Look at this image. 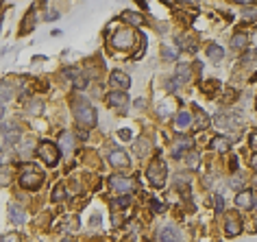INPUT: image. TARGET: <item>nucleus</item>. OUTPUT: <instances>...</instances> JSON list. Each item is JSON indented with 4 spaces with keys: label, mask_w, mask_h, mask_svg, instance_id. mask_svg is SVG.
Listing matches in <instances>:
<instances>
[{
    "label": "nucleus",
    "mask_w": 257,
    "mask_h": 242,
    "mask_svg": "<svg viewBox=\"0 0 257 242\" xmlns=\"http://www.w3.org/2000/svg\"><path fill=\"white\" fill-rule=\"evenodd\" d=\"M146 177H148L150 185H155V188H164L166 177H168V166H166V161L161 157L150 159L148 168H146Z\"/></svg>",
    "instance_id": "nucleus-2"
},
{
    "label": "nucleus",
    "mask_w": 257,
    "mask_h": 242,
    "mask_svg": "<svg viewBox=\"0 0 257 242\" xmlns=\"http://www.w3.org/2000/svg\"><path fill=\"white\" fill-rule=\"evenodd\" d=\"M150 151V142L148 138H138V142H135V153L140 155V157H146Z\"/></svg>",
    "instance_id": "nucleus-24"
},
{
    "label": "nucleus",
    "mask_w": 257,
    "mask_h": 242,
    "mask_svg": "<svg viewBox=\"0 0 257 242\" xmlns=\"http://www.w3.org/2000/svg\"><path fill=\"white\" fill-rule=\"evenodd\" d=\"M235 208L253 210V192H251V190H242V192L235 194Z\"/></svg>",
    "instance_id": "nucleus-14"
},
{
    "label": "nucleus",
    "mask_w": 257,
    "mask_h": 242,
    "mask_svg": "<svg viewBox=\"0 0 257 242\" xmlns=\"http://www.w3.org/2000/svg\"><path fill=\"white\" fill-rule=\"evenodd\" d=\"M207 57L211 59V61H223L225 59V50H223V46H218V44H209L207 46Z\"/></svg>",
    "instance_id": "nucleus-21"
},
{
    "label": "nucleus",
    "mask_w": 257,
    "mask_h": 242,
    "mask_svg": "<svg viewBox=\"0 0 257 242\" xmlns=\"http://www.w3.org/2000/svg\"><path fill=\"white\" fill-rule=\"evenodd\" d=\"M150 208H153L155 214H161V212H164V203H159L157 199H153V201H150Z\"/></svg>",
    "instance_id": "nucleus-37"
},
{
    "label": "nucleus",
    "mask_w": 257,
    "mask_h": 242,
    "mask_svg": "<svg viewBox=\"0 0 257 242\" xmlns=\"http://www.w3.org/2000/svg\"><path fill=\"white\" fill-rule=\"evenodd\" d=\"M63 199H65V188H63V185H57L55 192H53V201H55V203H61Z\"/></svg>",
    "instance_id": "nucleus-32"
},
{
    "label": "nucleus",
    "mask_w": 257,
    "mask_h": 242,
    "mask_svg": "<svg viewBox=\"0 0 257 242\" xmlns=\"http://www.w3.org/2000/svg\"><path fill=\"white\" fill-rule=\"evenodd\" d=\"M27 112L31 114V116H39V114L44 112V100H42V98L29 100V103H27Z\"/></svg>",
    "instance_id": "nucleus-23"
},
{
    "label": "nucleus",
    "mask_w": 257,
    "mask_h": 242,
    "mask_svg": "<svg viewBox=\"0 0 257 242\" xmlns=\"http://www.w3.org/2000/svg\"><path fill=\"white\" fill-rule=\"evenodd\" d=\"M44 183V173L35 166H27V168L20 173V185L24 190H37Z\"/></svg>",
    "instance_id": "nucleus-4"
},
{
    "label": "nucleus",
    "mask_w": 257,
    "mask_h": 242,
    "mask_svg": "<svg viewBox=\"0 0 257 242\" xmlns=\"http://www.w3.org/2000/svg\"><path fill=\"white\" fill-rule=\"evenodd\" d=\"M253 166H255V170H257V155H255V157H253Z\"/></svg>",
    "instance_id": "nucleus-45"
},
{
    "label": "nucleus",
    "mask_w": 257,
    "mask_h": 242,
    "mask_svg": "<svg viewBox=\"0 0 257 242\" xmlns=\"http://www.w3.org/2000/svg\"><path fill=\"white\" fill-rule=\"evenodd\" d=\"M140 39V33L135 29H120L112 37V44L115 50H133Z\"/></svg>",
    "instance_id": "nucleus-3"
},
{
    "label": "nucleus",
    "mask_w": 257,
    "mask_h": 242,
    "mask_svg": "<svg viewBox=\"0 0 257 242\" xmlns=\"http://www.w3.org/2000/svg\"><path fill=\"white\" fill-rule=\"evenodd\" d=\"M135 107H138V109H144V107H146V100H144V98H138V100H135Z\"/></svg>",
    "instance_id": "nucleus-42"
},
{
    "label": "nucleus",
    "mask_w": 257,
    "mask_h": 242,
    "mask_svg": "<svg viewBox=\"0 0 257 242\" xmlns=\"http://www.w3.org/2000/svg\"><path fill=\"white\" fill-rule=\"evenodd\" d=\"M57 18H59V13H57V11H50L48 16H46V20H48V22H53V20H57Z\"/></svg>",
    "instance_id": "nucleus-43"
},
{
    "label": "nucleus",
    "mask_w": 257,
    "mask_h": 242,
    "mask_svg": "<svg viewBox=\"0 0 257 242\" xmlns=\"http://www.w3.org/2000/svg\"><path fill=\"white\" fill-rule=\"evenodd\" d=\"M240 231H242V223H240V218H233V216H229V218H227V225H225V234L233 238V236H238Z\"/></svg>",
    "instance_id": "nucleus-19"
},
{
    "label": "nucleus",
    "mask_w": 257,
    "mask_h": 242,
    "mask_svg": "<svg viewBox=\"0 0 257 242\" xmlns=\"http://www.w3.org/2000/svg\"><path fill=\"white\" fill-rule=\"evenodd\" d=\"M68 77H74V88H79V90H85V88H87V77H85V74L70 70Z\"/></svg>",
    "instance_id": "nucleus-25"
},
{
    "label": "nucleus",
    "mask_w": 257,
    "mask_h": 242,
    "mask_svg": "<svg viewBox=\"0 0 257 242\" xmlns=\"http://www.w3.org/2000/svg\"><path fill=\"white\" fill-rule=\"evenodd\" d=\"M77 223H79V218H77V216H72V218L68 220V229L74 231V229H77Z\"/></svg>",
    "instance_id": "nucleus-40"
},
{
    "label": "nucleus",
    "mask_w": 257,
    "mask_h": 242,
    "mask_svg": "<svg viewBox=\"0 0 257 242\" xmlns=\"http://www.w3.org/2000/svg\"><path fill=\"white\" fill-rule=\"evenodd\" d=\"M174 112V103L172 100H164V103L157 107V114L161 116V118H168V116H172Z\"/></svg>",
    "instance_id": "nucleus-26"
},
{
    "label": "nucleus",
    "mask_w": 257,
    "mask_h": 242,
    "mask_svg": "<svg viewBox=\"0 0 257 242\" xmlns=\"http://www.w3.org/2000/svg\"><path fill=\"white\" fill-rule=\"evenodd\" d=\"M37 157L46 166H57L59 164V149L53 142H42L37 146Z\"/></svg>",
    "instance_id": "nucleus-6"
},
{
    "label": "nucleus",
    "mask_w": 257,
    "mask_h": 242,
    "mask_svg": "<svg viewBox=\"0 0 257 242\" xmlns=\"http://www.w3.org/2000/svg\"><path fill=\"white\" fill-rule=\"evenodd\" d=\"M214 124L220 131H233V129H238L242 122L238 120V114H233V112H218L214 116Z\"/></svg>",
    "instance_id": "nucleus-5"
},
{
    "label": "nucleus",
    "mask_w": 257,
    "mask_h": 242,
    "mask_svg": "<svg viewBox=\"0 0 257 242\" xmlns=\"http://www.w3.org/2000/svg\"><path fill=\"white\" fill-rule=\"evenodd\" d=\"M20 140H22V133H20V129L16 127V124L9 129V122L4 120V122H2V146L7 149L9 142H11V144H18Z\"/></svg>",
    "instance_id": "nucleus-9"
},
{
    "label": "nucleus",
    "mask_w": 257,
    "mask_h": 242,
    "mask_svg": "<svg viewBox=\"0 0 257 242\" xmlns=\"http://www.w3.org/2000/svg\"><path fill=\"white\" fill-rule=\"evenodd\" d=\"M161 57H164L166 61H174V59L179 57V50L174 46H164L161 48Z\"/></svg>",
    "instance_id": "nucleus-28"
},
{
    "label": "nucleus",
    "mask_w": 257,
    "mask_h": 242,
    "mask_svg": "<svg viewBox=\"0 0 257 242\" xmlns=\"http://www.w3.org/2000/svg\"><path fill=\"white\" fill-rule=\"evenodd\" d=\"M9 218H11L13 225H24V220H27V212H24L22 205L13 203V205H9Z\"/></svg>",
    "instance_id": "nucleus-16"
},
{
    "label": "nucleus",
    "mask_w": 257,
    "mask_h": 242,
    "mask_svg": "<svg viewBox=\"0 0 257 242\" xmlns=\"http://www.w3.org/2000/svg\"><path fill=\"white\" fill-rule=\"evenodd\" d=\"M109 188L118 194H129L133 192L135 181L131 177H124V175H114V177H109Z\"/></svg>",
    "instance_id": "nucleus-7"
},
{
    "label": "nucleus",
    "mask_w": 257,
    "mask_h": 242,
    "mask_svg": "<svg viewBox=\"0 0 257 242\" xmlns=\"http://www.w3.org/2000/svg\"><path fill=\"white\" fill-rule=\"evenodd\" d=\"M127 205H131V196H129V194L120 196V199L115 201V208H120V210H122V208H127Z\"/></svg>",
    "instance_id": "nucleus-35"
},
{
    "label": "nucleus",
    "mask_w": 257,
    "mask_h": 242,
    "mask_svg": "<svg viewBox=\"0 0 257 242\" xmlns=\"http://www.w3.org/2000/svg\"><path fill=\"white\" fill-rule=\"evenodd\" d=\"M253 208L257 210V190H255V192H253Z\"/></svg>",
    "instance_id": "nucleus-44"
},
{
    "label": "nucleus",
    "mask_w": 257,
    "mask_h": 242,
    "mask_svg": "<svg viewBox=\"0 0 257 242\" xmlns=\"http://www.w3.org/2000/svg\"><path fill=\"white\" fill-rule=\"evenodd\" d=\"M7 183H9V168L4 166L2 168V185H7Z\"/></svg>",
    "instance_id": "nucleus-41"
},
{
    "label": "nucleus",
    "mask_w": 257,
    "mask_h": 242,
    "mask_svg": "<svg viewBox=\"0 0 257 242\" xmlns=\"http://www.w3.org/2000/svg\"><path fill=\"white\" fill-rule=\"evenodd\" d=\"M109 164L115 168H127V166H131V159L122 149H112L109 151Z\"/></svg>",
    "instance_id": "nucleus-11"
},
{
    "label": "nucleus",
    "mask_w": 257,
    "mask_h": 242,
    "mask_svg": "<svg viewBox=\"0 0 257 242\" xmlns=\"http://www.w3.org/2000/svg\"><path fill=\"white\" fill-rule=\"evenodd\" d=\"M33 146H35L33 138H22V144H20V155H22V157H29L31 151H33Z\"/></svg>",
    "instance_id": "nucleus-27"
},
{
    "label": "nucleus",
    "mask_w": 257,
    "mask_h": 242,
    "mask_svg": "<svg viewBox=\"0 0 257 242\" xmlns=\"http://www.w3.org/2000/svg\"><path fill=\"white\" fill-rule=\"evenodd\" d=\"M74 118L79 122V129H92L98 120V114L85 98H74Z\"/></svg>",
    "instance_id": "nucleus-1"
},
{
    "label": "nucleus",
    "mask_w": 257,
    "mask_h": 242,
    "mask_svg": "<svg viewBox=\"0 0 257 242\" xmlns=\"http://www.w3.org/2000/svg\"><path fill=\"white\" fill-rule=\"evenodd\" d=\"M20 234H4L2 236V242H20Z\"/></svg>",
    "instance_id": "nucleus-39"
},
{
    "label": "nucleus",
    "mask_w": 257,
    "mask_h": 242,
    "mask_svg": "<svg viewBox=\"0 0 257 242\" xmlns=\"http://www.w3.org/2000/svg\"><path fill=\"white\" fill-rule=\"evenodd\" d=\"M122 18L127 20V22L135 24V27H140V24H144V18L140 16V13H133V11H124V13H122Z\"/></svg>",
    "instance_id": "nucleus-30"
},
{
    "label": "nucleus",
    "mask_w": 257,
    "mask_h": 242,
    "mask_svg": "<svg viewBox=\"0 0 257 242\" xmlns=\"http://www.w3.org/2000/svg\"><path fill=\"white\" fill-rule=\"evenodd\" d=\"M229 185L233 190H244V177L242 175H238V173H233V177L229 179Z\"/></svg>",
    "instance_id": "nucleus-31"
},
{
    "label": "nucleus",
    "mask_w": 257,
    "mask_h": 242,
    "mask_svg": "<svg viewBox=\"0 0 257 242\" xmlns=\"http://www.w3.org/2000/svg\"><path fill=\"white\" fill-rule=\"evenodd\" d=\"M118 135H120L122 142H131V140H133V131H131V129H120Z\"/></svg>",
    "instance_id": "nucleus-34"
},
{
    "label": "nucleus",
    "mask_w": 257,
    "mask_h": 242,
    "mask_svg": "<svg viewBox=\"0 0 257 242\" xmlns=\"http://www.w3.org/2000/svg\"><path fill=\"white\" fill-rule=\"evenodd\" d=\"M9 96H11V90H9V81H4V83H2V107H7Z\"/></svg>",
    "instance_id": "nucleus-33"
},
{
    "label": "nucleus",
    "mask_w": 257,
    "mask_h": 242,
    "mask_svg": "<svg viewBox=\"0 0 257 242\" xmlns=\"http://www.w3.org/2000/svg\"><path fill=\"white\" fill-rule=\"evenodd\" d=\"M211 149L218 151V153H227V151L231 149V140L225 138V135H218V138L211 140Z\"/></svg>",
    "instance_id": "nucleus-20"
},
{
    "label": "nucleus",
    "mask_w": 257,
    "mask_h": 242,
    "mask_svg": "<svg viewBox=\"0 0 257 242\" xmlns=\"http://www.w3.org/2000/svg\"><path fill=\"white\" fill-rule=\"evenodd\" d=\"M190 149H192V140L190 138H177L174 140V144H172V155L174 157H181L185 151L190 153Z\"/></svg>",
    "instance_id": "nucleus-17"
},
{
    "label": "nucleus",
    "mask_w": 257,
    "mask_h": 242,
    "mask_svg": "<svg viewBox=\"0 0 257 242\" xmlns=\"http://www.w3.org/2000/svg\"><path fill=\"white\" fill-rule=\"evenodd\" d=\"M109 83H112L114 92H124L131 85V77L127 72H122V70H114L112 77H109Z\"/></svg>",
    "instance_id": "nucleus-8"
},
{
    "label": "nucleus",
    "mask_w": 257,
    "mask_h": 242,
    "mask_svg": "<svg viewBox=\"0 0 257 242\" xmlns=\"http://www.w3.org/2000/svg\"><path fill=\"white\" fill-rule=\"evenodd\" d=\"M192 127V112H188V109H181L174 116V129L177 131H185Z\"/></svg>",
    "instance_id": "nucleus-13"
},
{
    "label": "nucleus",
    "mask_w": 257,
    "mask_h": 242,
    "mask_svg": "<svg viewBox=\"0 0 257 242\" xmlns=\"http://www.w3.org/2000/svg\"><path fill=\"white\" fill-rule=\"evenodd\" d=\"M214 203H216V212H225V199L220 194L214 196Z\"/></svg>",
    "instance_id": "nucleus-36"
},
{
    "label": "nucleus",
    "mask_w": 257,
    "mask_h": 242,
    "mask_svg": "<svg viewBox=\"0 0 257 242\" xmlns=\"http://www.w3.org/2000/svg\"><path fill=\"white\" fill-rule=\"evenodd\" d=\"M249 48V35L238 31L231 37V50H235V53H244V50Z\"/></svg>",
    "instance_id": "nucleus-15"
},
{
    "label": "nucleus",
    "mask_w": 257,
    "mask_h": 242,
    "mask_svg": "<svg viewBox=\"0 0 257 242\" xmlns=\"http://www.w3.org/2000/svg\"><path fill=\"white\" fill-rule=\"evenodd\" d=\"M190 77H192V70H190V65L179 63L177 65V72H174V79H177L179 83H185V81H190Z\"/></svg>",
    "instance_id": "nucleus-22"
},
{
    "label": "nucleus",
    "mask_w": 257,
    "mask_h": 242,
    "mask_svg": "<svg viewBox=\"0 0 257 242\" xmlns=\"http://www.w3.org/2000/svg\"><path fill=\"white\" fill-rule=\"evenodd\" d=\"M166 90H168V92H177V90H179V81L177 79H170L168 83H166Z\"/></svg>",
    "instance_id": "nucleus-38"
},
{
    "label": "nucleus",
    "mask_w": 257,
    "mask_h": 242,
    "mask_svg": "<svg viewBox=\"0 0 257 242\" xmlns=\"http://www.w3.org/2000/svg\"><path fill=\"white\" fill-rule=\"evenodd\" d=\"M63 242H70V240H63Z\"/></svg>",
    "instance_id": "nucleus-46"
},
{
    "label": "nucleus",
    "mask_w": 257,
    "mask_h": 242,
    "mask_svg": "<svg viewBox=\"0 0 257 242\" xmlns=\"http://www.w3.org/2000/svg\"><path fill=\"white\" fill-rule=\"evenodd\" d=\"M107 105L112 109H115V112H124L129 105V96L124 92H112L107 94Z\"/></svg>",
    "instance_id": "nucleus-10"
},
{
    "label": "nucleus",
    "mask_w": 257,
    "mask_h": 242,
    "mask_svg": "<svg viewBox=\"0 0 257 242\" xmlns=\"http://www.w3.org/2000/svg\"><path fill=\"white\" fill-rule=\"evenodd\" d=\"M74 149V138L70 131H63L61 135H59V151L61 153H70V151Z\"/></svg>",
    "instance_id": "nucleus-18"
},
{
    "label": "nucleus",
    "mask_w": 257,
    "mask_h": 242,
    "mask_svg": "<svg viewBox=\"0 0 257 242\" xmlns=\"http://www.w3.org/2000/svg\"><path fill=\"white\" fill-rule=\"evenodd\" d=\"M157 242H181V234L174 225H166L159 229L157 234Z\"/></svg>",
    "instance_id": "nucleus-12"
},
{
    "label": "nucleus",
    "mask_w": 257,
    "mask_h": 242,
    "mask_svg": "<svg viewBox=\"0 0 257 242\" xmlns=\"http://www.w3.org/2000/svg\"><path fill=\"white\" fill-rule=\"evenodd\" d=\"M185 164H188V168H192V170L199 168V166H200V157H199V153L190 151V153L185 155Z\"/></svg>",
    "instance_id": "nucleus-29"
}]
</instances>
